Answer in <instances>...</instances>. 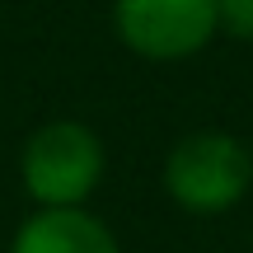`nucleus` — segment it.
<instances>
[{
    "label": "nucleus",
    "mask_w": 253,
    "mask_h": 253,
    "mask_svg": "<svg viewBox=\"0 0 253 253\" xmlns=\"http://www.w3.org/2000/svg\"><path fill=\"white\" fill-rule=\"evenodd\" d=\"M253 183V155L230 131H192L164 160V188L192 216L230 211Z\"/></svg>",
    "instance_id": "1"
},
{
    "label": "nucleus",
    "mask_w": 253,
    "mask_h": 253,
    "mask_svg": "<svg viewBox=\"0 0 253 253\" xmlns=\"http://www.w3.org/2000/svg\"><path fill=\"white\" fill-rule=\"evenodd\" d=\"M24 188L42 211H71L99 188L103 145L84 122H47L24 145Z\"/></svg>",
    "instance_id": "2"
},
{
    "label": "nucleus",
    "mask_w": 253,
    "mask_h": 253,
    "mask_svg": "<svg viewBox=\"0 0 253 253\" xmlns=\"http://www.w3.org/2000/svg\"><path fill=\"white\" fill-rule=\"evenodd\" d=\"M118 38L136 56L183 61L216 33V0H113Z\"/></svg>",
    "instance_id": "3"
},
{
    "label": "nucleus",
    "mask_w": 253,
    "mask_h": 253,
    "mask_svg": "<svg viewBox=\"0 0 253 253\" xmlns=\"http://www.w3.org/2000/svg\"><path fill=\"white\" fill-rule=\"evenodd\" d=\"M9 253H118V239L99 216L71 211H38L19 225Z\"/></svg>",
    "instance_id": "4"
},
{
    "label": "nucleus",
    "mask_w": 253,
    "mask_h": 253,
    "mask_svg": "<svg viewBox=\"0 0 253 253\" xmlns=\"http://www.w3.org/2000/svg\"><path fill=\"white\" fill-rule=\"evenodd\" d=\"M216 24L230 38L253 42V0H216Z\"/></svg>",
    "instance_id": "5"
}]
</instances>
